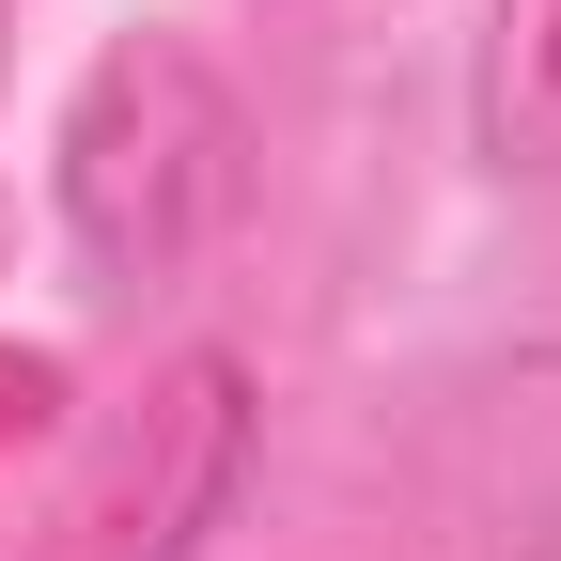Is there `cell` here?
Masks as SVG:
<instances>
[{
  "label": "cell",
  "instance_id": "1",
  "mask_svg": "<svg viewBox=\"0 0 561 561\" xmlns=\"http://www.w3.org/2000/svg\"><path fill=\"white\" fill-rule=\"evenodd\" d=\"M250 94L219 79L203 32H110L47 125V203L94 280H187L250 219Z\"/></svg>",
  "mask_w": 561,
  "mask_h": 561
},
{
  "label": "cell",
  "instance_id": "2",
  "mask_svg": "<svg viewBox=\"0 0 561 561\" xmlns=\"http://www.w3.org/2000/svg\"><path fill=\"white\" fill-rule=\"evenodd\" d=\"M343 561H561V343L453 375L359 483Z\"/></svg>",
  "mask_w": 561,
  "mask_h": 561
},
{
  "label": "cell",
  "instance_id": "3",
  "mask_svg": "<svg viewBox=\"0 0 561 561\" xmlns=\"http://www.w3.org/2000/svg\"><path fill=\"white\" fill-rule=\"evenodd\" d=\"M250 453H265V375L234 343H172L140 405L79 453V483L16 530V561H203L250 500Z\"/></svg>",
  "mask_w": 561,
  "mask_h": 561
},
{
  "label": "cell",
  "instance_id": "4",
  "mask_svg": "<svg viewBox=\"0 0 561 561\" xmlns=\"http://www.w3.org/2000/svg\"><path fill=\"white\" fill-rule=\"evenodd\" d=\"M468 157L500 187H561V0H483V32H468Z\"/></svg>",
  "mask_w": 561,
  "mask_h": 561
}]
</instances>
